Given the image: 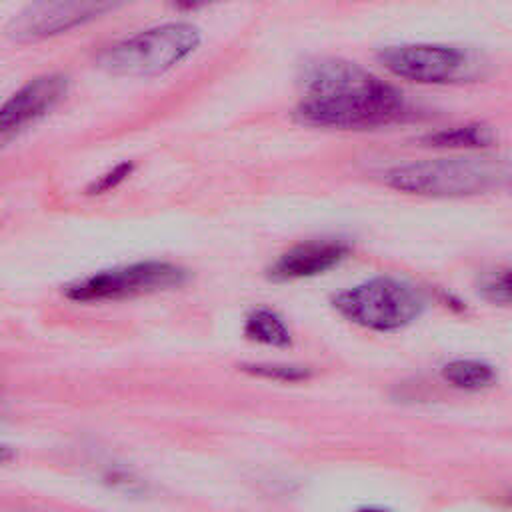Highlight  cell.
Returning <instances> with one entry per match:
<instances>
[{"label":"cell","mask_w":512,"mask_h":512,"mask_svg":"<svg viewBox=\"0 0 512 512\" xmlns=\"http://www.w3.org/2000/svg\"><path fill=\"white\" fill-rule=\"evenodd\" d=\"M300 122L320 128L370 130L396 124L410 114L398 88L354 62L308 60L298 74Z\"/></svg>","instance_id":"obj_1"},{"label":"cell","mask_w":512,"mask_h":512,"mask_svg":"<svg viewBox=\"0 0 512 512\" xmlns=\"http://www.w3.org/2000/svg\"><path fill=\"white\" fill-rule=\"evenodd\" d=\"M200 44V32L188 22H166L106 46L96 64L108 74L128 78L160 76L186 60Z\"/></svg>","instance_id":"obj_2"},{"label":"cell","mask_w":512,"mask_h":512,"mask_svg":"<svg viewBox=\"0 0 512 512\" xmlns=\"http://www.w3.org/2000/svg\"><path fill=\"white\" fill-rule=\"evenodd\" d=\"M504 176V166L490 158H438L394 166L384 182L406 194L458 198L498 186Z\"/></svg>","instance_id":"obj_3"},{"label":"cell","mask_w":512,"mask_h":512,"mask_svg":"<svg viewBox=\"0 0 512 512\" xmlns=\"http://www.w3.org/2000/svg\"><path fill=\"white\" fill-rule=\"evenodd\" d=\"M332 304L352 324L376 332L406 328L424 310L422 294L412 284L390 276H376L342 290Z\"/></svg>","instance_id":"obj_4"},{"label":"cell","mask_w":512,"mask_h":512,"mask_svg":"<svg viewBox=\"0 0 512 512\" xmlns=\"http://www.w3.org/2000/svg\"><path fill=\"white\" fill-rule=\"evenodd\" d=\"M378 60L394 76L420 84L472 82L486 68L478 54L444 44L388 46L378 54Z\"/></svg>","instance_id":"obj_5"},{"label":"cell","mask_w":512,"mask_h":512,"mask_svg":"<svg viewBox=\"0 0 512 512\" xmlns=\"http://www.w3.org/2000/svg\"><path fill=\"white\" fill-rule=\"evenodd\" d=\"M186 280V270L162 260H146L94 272L66 286V298L74 302L122 300L176 288Z\"/></svg>","instance_id":"obj_6"},{"label":"cell","mask_w":512,"mask_h":512,"mask_svg":"<svg viewBox=\"0 0 512 512\" xmlns=\"http://www.w3.org/2000/svg\"><path fill=\"white\" fill-rule=\"evenodd\" d=\"M128 0H32L18 12L10 26V38L36 42L62 32H70Z\"/></svg>","instance_id":"obj_7"},{"label":"cell","mask_w":512,"mask_h":512,"mask_svg":"<svg viewBox=\"0 0 512 512\" xmlns=\"http://www.w3.org/2000/svg\"><path fill=\"white\" fill-rule=\"evenodd\" d=\"M68 80L62 74H44L18 88L0 104V148L48 116L66 96Z\"/></svg>","instance_id":"obj_8"},{"label":"cell","mask_w":512,"mask_h":512,"mask_svg":"<svg viewBox=\"0 0 512 512\" xmlns=\"http://www.w3.org/2000/svg\"><path fill=\"white\" fill-rule=\"evenodd\" d=\"M348 256V246L338 240H310L278 256L268 268L274 282L312 278L334 268Z\"/></svg>","instance_id":"obj_9"},{"label":"cell","mask_w":512,"mask_h":512,"mask_svg":"<svg viewBox=\"0 0 512 512\" xmlns=\"http://www.w3.org/2000/svg\"><path fill=\"white\" fill-rule=\"evenodd\" d=\"M244 336L252 342L274 348H286L292 344V336L286 322L278 312L270 308H256L246 316Z\"/></svg>","instance_id":"obj_10"},{"label":"cell","mask_w":512,"mask_h":512,"mask_svg":"<svg viewBox=\"0 0 512 512\" xmlns=\"http://www.w3.org/2000/svg\"><path fill=\"white\" fill-rule=\"evenodd\" d=\"M494 140L492 130L486 124H464V126H454L446 130L432 132L422 138L426 146L434 148H484L490 146Z\"/></svg>","instance_id":"obj_11"},{"label":"cell","mask_w":512,"mask_h":512,"mask_svg":"<svg viewBox=\"0 0 512 512\" xmlns=\"http://www.w3.org/2000/svg\"><path fill=\"white\" fill-rule=\"evenodd\" d=\"M442 378L462 390H480L496 380V370L484 360H452L442 366Z\"/></svg>","instance_id":"obj_12"},{"label":"cell","mask_w":512,"mask_h":512,"mask_svg":"<svg viewBox=\"0 0 512 512\" xmlns=\"http://www.w3.org/2000/svg\"><path fill=\"white\" fill-rule=\"evenodd\" d=\"M242 370L260 378H270L280 382H300L312 376L310 368L294 366V364H242Z\"/></svg>","instance_id":"obj_13"},{"label":"cell","mask_w":512,"mask_h":512,"mask_svg":"<svg viewBox=\"0 0 512 512\" xmlns=\"http://www.w3.org/2000/svg\"><path fill=\"white\" fill-rule=\"evenodd\" d=\"M482 292L492 302L508 304L510 302V272L506 268L492 272L488 278H484Z\"/></svg>","instance_id":"obj_14"},{"label":"cell","mask_w":512,"mask_h":512,"mask_svg":"<svg viewBox=\"0 0 512 512\" xmlns=\"http://www.w3.org/2000/svg\"><path fill=\"white\" fill-rule=\"evenodd\" d=\"M132 172V164H120L116 168H112L110 172L102 174L90 188V192H108L112 188H116L128 174Z\"/></svg>","instance_id":"obj_15"},{"label":"cell","mask_w":512,"mask_h":512,"mask_svg":"<svg viewBox=\"0 0 512 512\" xmlns=\"http://www.w3.org/2000/svg\"><path fill=\"white\" fill-rule=\"evenodd\" d=\"M222 0H172V4L180 10H198V8H204V6H210V4H218Z\"/></svg>","instance_id":"obj_16"},{"label":"cell","mask_w":512,"mask_h":512,"mask_svg":"<svg viewBox=\"0 0 512 512\" xmlns=\"http://www.w3.org/2000/svg\"><path fill=\"white\" fill-rule=\"evenodd\" d=\"M12 458V450L8 448V446H2L0 444V462H6V460H10Z\"/></svg>","instance_id":"obj_17"}]
</instances>
